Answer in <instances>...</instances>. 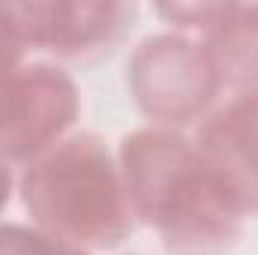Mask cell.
<instances>
[{
	"label": "cell",
	"instance_id": "6da1fadb",
	"mask_svg": "<svg viewBox=\"0 0 258 255\" xmlns=\"http://www.w3.org/2000/svg\"><path fill=\"white\" fill-rule=\"evenodd\" d=\"M117 165L135 222L150 225L171 255H222L240 240L246 213L186 132L132 129L117 144Z\"/></svg>",
	"mask_w": 258,
	"mask_h": 255
},
{
	"label": "cell",
	"instance_id": "7a4b0ae2",
	"mask_svg": "<svg viewBox=\"0 0 258 255\" xmlns=\"http://www.w3.org/2000/svg\"><path fill=\"white\" fill-rule=\"evenodd\" d=\"M15 183L36 228L87 252L120 246L135 228L117 153L96 132H69Z\"/></svg>",
	"mask_w": 258,
	"mask_h": 255
},
{
	"label": "cell",
	"instance_id": "3957f363",
	"mask_svg": "<svg viewBox=\"0 0 258 255\" xmlns=\"http://www.w3.org/2000/svg\"><path fill=\"white\" fill-rule=\"evenodd\" d=\"M126 84L141 117L174 132L198 126L225 93L207 45L180 30L144 36L129 54Z\"/></svg>",
	"mask_w": 258,
	"mask_h": 255
},
{
	"label": "cell",
	"instance_id": "277c9868",
	"mask_svg": "<svg viewBox=\"0 0 258 255\" xmlns=\"http://www.w3.org/2000/svg\"><path fill=\"white\" fill-rule=\"evenodd\" d=\"M81 96L72 75L48 60L21 63L0 78V159L24 168L72 132Z\"/></svg>",
	"mask_w": 258,
	"mask_h": 255
},
{
	"label": "cell",
	"instance_id": "5b68a950",
	"mask_svg": "<svg viewBox=\"0 0 258 255\" xmlns=\"http://www.w3.org/2000/svg\"><path fill=\"white\" fill-rule=\"evenodd\" d=\"M6 9L27 51L81 63L111 54L135 21V6L114 0H36Z\"/></svg>",
	"mask_w": 258,
	"mask_h": 255
},
{
	"label": "cell",
	"instance_id": "8992f818",
	"mask_svg": "<svg viewBox=\"0 0 258 255\" xmlns=\"http://www.w3.org/2000/svg\"><path fill=\"white\" fill-rule=\"evenodd\" d=\"M246 216H258V93H231L189 135Z\"/></svg>",
	"mask_w": 258,
	"mask_h": 255
},
{
	"label": "cell",
	"instance_id": "52a82bcc",
	"mask_svg": "<svg viewBox=\"0 0 258 255\" xmlns=\"http://www.w3.org/2000/svg\"><path fill=\"white\" fill-rule=\"evenodd\" d=\"M201 42L207 45L228 96L258 93V3H228Z\"/></svg>",
	"mask_w": 258,
	"mask_h": 255
},
{
	"label": "cell",
	"instance_id": "ba28073f",
	"mask_svg": "<svg viewBox=\"0 0 258 255\" xmlns=\"http://www.w3.org/2000/svg\"><path fill=\"white\" fill-rule=\"evenodd\" d=\"M0 255H90V252L45 234L36 225L0 222Z\"/></svg>",
	"mask_w": 258,
	"mask_h": 255
},
{
	"label": "cell",
	"instance_id": "9c48e42d",
	"mask_svg": "<svg viewBox=\"0 0 258 255\" xmlns=\"http://www.w3.org/2000/svg\"><path fill=\"white\" fill-rule=\"evenodd\" d=\"M24 54H27V48H24V42L15 30V21H12L6 3H0V78H6L21 63H27Z\"/></svg>",
	"mask_w": 258,
	"mask_h": 255
},
{
	"label": "cell",
	"instance_id": "30bf717a",
	"mask_svg": "<svg viewBox=\"0 0 258 255\" xmlns=\"http://www.w3.org/2000/svg\"><path fill=\"white\" fill-rule=\"evenodd\" d=\"M12 186H15V174H12V168H9V165L0 159V210H3V204L9 201Z\"/></svg>",
	"mask_w": 258,
	"mask_h": 255
}]
</instances>
